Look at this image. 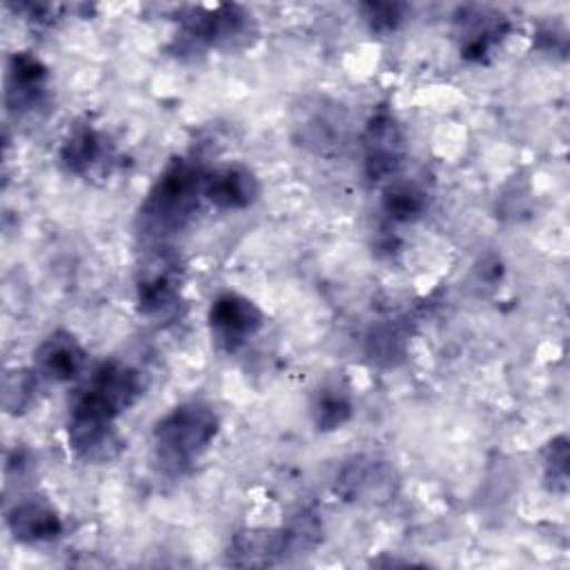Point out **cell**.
<instances>
[{
	"mask_svg": "<svg viewBox=\"0 0 570 570\" xmlns=\"http://www.w3.org/2000/svg\"><path fill=\"white\" fill-rule=\"evenodd\" d=\"M292 552L285 528H249L232 537L227 546V563L238 568L274 566Z\"/></svg>",
	"mask_w": 570,
	"mask_h": 570,
	"instance_id": "cell-16",
	"label": "cell"
},
{
	"mask_svg": "<svg viewBox=\"0 0 570 570\" xmlns=\"http://www.w3.org/2000/svg\"><path fill=\"white\" fill-rule=\"evenodd\" d=\"M205 171L194 158H171L140 205L142 229L156 236L183 229L203 198Z\"/></svg>",
	"mask_w": 570,
	"mask_h": 570,
	"instance_id": "cell-2",
	"label": "cell"
},
{
	"mask_svg": "<svg viewBox=\"0 0 570 570\" xmlns=\"http://www.w3.org/2000/svg\"><path fill=\"white\" fill-rule=\"evenodd\" d=\"M85 387L96 394L105 405H109L116 414H120L142 396L145 383L136 367L125 361L109 358L91 370Z\"/></svg>",
	"mask_w": 570,
	"mask_h": 570,
	"instance_id": "cell-15",
	"label": "cell"
},
{
	"mask_svg": "<svg viewBox=\"0 0 570 570\" xmlns=\"http://www.w3.org/2000/svg\"><path fill=\"white\" fill-rule=\"evenodd\" d=\"M49 69L31 51H16L7 65V107L9 111H33L47 96Z\"/></svg>",
	"mask_w": 570,
	"mask_h": 570,
	"instance_id": "cell-13",
	"label": "cell"
},
{
	"mask_svg": "<svg viewBox=\"0 0 570 570\" xmlns=\"http://www.w3.org/2000/svg\"><path fill=\"white\" fill-rule=\"evenodd\" d=\"M363 174L370 183H390L396 178L405 158V138L399 120L387 109H376L361 134Z\"/></svg>",
	"mask_w": 570,
	"mask_h": 570,
	"instance_id": "cell-7",
	"label": "cell"
},
{
	"mask_svg": "<svg viewBox=\"0 0 570 570\" xmlns=\"http://www.w3.org/2000/svg\"><path fill=\"white\" fill-rule=\"evenodd\" d=\"M58 160L67 174L91 176L100 169H109L114 163V145L109 138L91 125H73L60 145Z\"/></svg>",
	"mask_w": 570,
	"mask_h": 570,
	"instance_id": "cell-11",
	"label": "cell"
},
{
	"mask_svg": "<svg viewBox=\"0 0 570 570\" xmlns=\"http://www.w3.org/2000/svg\"><path fill=\"white\" fill-rule=\"evenodd\" d=\"M296 140L316 156H336L347 147L350 125L338 105L316 102L312 109H303L296 122Z\"/></svg>",
	"mask_w": 570,
	"mask_h": 570,
	"instance_id": "cell-9",
	"label": "cell"
},
{
	"mask_svg": "<svg viewBox=\"0 0 570 570\" xmlns=\"http://www.w3.org/2000/svg\"><path fill=\"white\" fill-rule=\"evenodd\" d=\"M265 325L263 309L238 292H220L207 309V327L220 352H238Z\"/></svg>",
	"mask_w": 570,
	"mask_h": 570,
	"instance_id": "cell-6",
	"label": "cell"
},
{
	"mask_svg": "<svg viewBox=\"0 0 570 570\" xmlns=\"http://www.w3.org/2000/svg\"><path fill=\"white\" fill-rule=\"evenodd\" d=\"M116 416L118 414L111 407L82 387L73 399L67 419L69 448L85 461L109 459L111 450L118 445L114 430Z\"/></svg>",
	"mask_w": 570,
	"mask_h": 570,
	"instance_id": "cell-3",
	"label": "cell"
},
{
	"mask_svg": "<svg viewBox=\"0 0 570 570\" xmlns=\"http://www.w3.org/2000/svg\"><path fill=\"white\" fill-rule=\"evenodd\" d=\"M261 194L258 176L243 163H227L205 171L203 198L218 209H247Z\"/></svg>",
	"mask_w": 570,
	"mask_h": 570,
	"instance_id": "cell-10",
	"label": "cell"
},
{
	"mask_svg": "<svg viewBox=\"0 0 570 570\" xmlns=\"http://www.w3.org/2000/svg\"><path fill=\"white\" fill-rule=\"evenodd\" d=\"M361 13L370 31L390 36L405 22L410 7L405 2H365L361 4Z\"/></svg>",
	"mask_w": 570,
	"mask_h": 570,
	"instance_id": "cell-23",
	"label": "cell"
},
{
	"mask_svg": "<svg viewBox=\"0 0 570 570\" xmlns=\"http://www.w3.org/2000/svg\"><path fill=\"white\" fill-rule=\"evenodd\" d=\"M381 209L392 223H414L430 209V191L410 178H394L385 185Z\"/></svg>",
	"mask_w": 570,
	"mask_h": 570,
	"instance_id": "cell-20",
	"label": "cell"
},
{
	"mask_svg": "<svg viewBox=\"0 0 570 570\" xmlns=\"http://www.w3.org/2000/svg\"><path fill=\"white\" fill-rule=\"evenodd\" d=\"M36 387H38V372L36 370H24V367H16L9 370L4 374L2 381V405L7 412L11 414H20L24 412L33 396H36Z\"/></svg>",
	"mask_w": 570,
	"mask_h": 570,
	"instance_id": "cell-21",
	"label": "cell"
},
{
	"mask_svg": "<svg viewBox=\"0 0 570 570\" xmlns=\"http://www.w3.org/2000/svg\"><path fill=\"white\" fill-rule=\"evenodd\" d=\"M183 38L191 47H236L243 45L252 31V13L238 4L187 7L180 18Z\"/></svg>",
	"mask_w": 570,
	"mask_h": 570,
	"instance_id": "cell-5",
	"label": "cell"
},
{
	"mask_svg": "<svg viewBox=\"0 0 570 570\" xmlns=\"http://www.w3.org/2000/svg\"><path fill=\"white\" fill-rule=\"evenodd\" d=\"M410 321L403 316L383 318L370 325L363 338L365 358L383 370L399 367L407 356Z\"/></svg>",
	"mask_w": 570,
	"mask_h": 570,
	"instance_id": "cell-18",
	"label": "cell"
},
{
	"mask_svg": "<svg viewBox=\"0 0 570 570\" xmlns=\"http://www.w3.org/2000/svg\"><path fill=\"white\" fill-rule=\"evenodd\" d=\"M292 546V552H303V550H312L321 537H323V523L321 517L314 510H298L296 514H292V519L283 525Z\"/></svg>",
	"mask_w": 570,
	"mask_h": 570,
	"instance_id": "cell-24",
	"label": "cell"
},
{
	"mask_svg": "<svg viewBox=\"0 0 570 570\" xmlns=\"http://www.w3.org/2000/svg\"><path fill=\"white\" fill-rule=\"evenodd\" d=\"M568 461L570 443L566 434L550 439L543 448V476L552 492H566L568 488Z\"/></svg>",
	"mask_w": 570,
	"mask_h": 570,
	"instance_id": "cell-22",
	"label": "cell"
},
{
	"mask_svg": "<svg viewBox=\"0 0 570 570\" xmlns=\"http://www.w3.org/2000/svg\"><path fill=\"white\" fill-rule=\"evenodd\" d=\"M401 488L396 468L374 454H354L336 470L334 494L347 503L383 505L390 503Z\"/></svg>",
	"mask_w": 570,
	"mask_h": 570,
	"instance_id": "cell-4",
	"label": "cell"
},
{
	"mask_svg": "<svg viewBox=\"0 0 570 570\" xmlns=\"http://www.w3.org/2000/svg\"><path fill=\"white\" fill-rule=\"evenodd\" d=\"M138 312L149 321H167L180 305V267L167 254H154L138 272Z\"/></svg>",
	"mask_w": 570,
	"mask_h": 570,
	"instance_id": "cell-8",
	"label": "cell"
},
{
	"mask_svg": "<svg viewBox=\"0 0 570 570\" xmlns=\"http://www.w3.org/2000/svg\"><path fill=\"white\" fill-rule=\"evenodd\" d=\"M220 419L205 401H185L163 414L151 430L156 468L167 476H183L218 436Z\"/></svg>",
	"mask_w": 570,
	"mask_h": 570,
	"instance_id": "cell-1",
	"label": "cell"
},
{
	"mask_svg": "<svg viewBox=\"0 0 570 570\" xmlns=\"http://www.w3.org/2000/svg\"><path fill=\"white\" fill-rule=\"evenodd\" d=\"M309 414L316 430L321 432L341 430L354 414V401H352L350 387L338 379H330L321 383L312 394Z\"/></svg>",
	"mask_w": 570,
	"mask_h": 570,
	"instance_id": "cell-19",
	"label": "cell"
},
{
	"mask_svg": "<svg viewBox=\"0 0 570 570\" xmlns=\"http://www.w3.org/2000/svg\"><path fill=\"white\" fill-rule=\"evenodd\" d=\"M87 367V352L80 341L67 332L56 330L33 352V370L56 383L76 381Z\"/></svg>",
	"mask_w": 570,
	"mask_h": 570,
	"instance_id": "cell-14",
	"label": "cell"
},
{
	"mask_svg": "<svg viewBox=\"0 0 570 570\" xmlns=\"http://www.w3.org/2000/svg\"><path fill=\"white\" fill-rule=\"evenodd\" d=\"M456 18L461 38V58L468 62H481L492 47L508 33L510 22L501 11L488 7H461Z\"/></svg>",
	"mask_w": 570,
	"mask_h": 570,
	"instance_id": "cell-12",
	"label": "cell"
},
{
	"mask_svg": "<svg viewBox=\"0 0 570 570\" xmlns=\"http://www.w3.org/2000/svg\"><path fill=\"white\" fill-rule=\"evenodd\" d=\"M7 528L20 543H47L62 534L65 523L45 499H22L7 512Z\"/></svg>",
	"mask_w": 570,
	"mask_h": 570,
	"instance_id": "cell-17",
	"label": "cell"
}]
</instances>
